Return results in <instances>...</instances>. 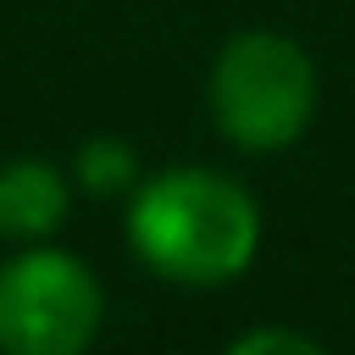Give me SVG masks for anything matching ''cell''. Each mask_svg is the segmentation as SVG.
Returning a JSON list of instances; mask_svg holds the SVG:
<instances>
[{
  "mask_svg": "<svg viewBox=\"0 0 355 355\" xmlns=\"http://www.w3.org/2000/svg\"><path fill=\"white\" fill-rule=\"evenodd\" d=\"M72 189L94 194V200H116V194H133V183L144 178L139 166V150L122 139V133H89L78 150H72Z\"/></svg>",
  "mask_w": 355,
  "mask_h": 355,
  "instance_id": "5",
  "label": "cell"
},
{
  "mask_svg": "<svg viewBox=\"0 0 355 355\" xmlns=\"http://www.w3.org/2000/svg\"><path fill=\"white\" fill-rule=\"evenodd\" d=\"M122 239L133 261L178 288H227L261 255L255 194L216 166H161L128 194Z\"/></svg>",
  "mask_w": 355,
  "mask_h": 355,
  "instance_id": "1",
  "label": "cell"
},
{
  "mask_svg": "<svg viewBox=\"0 0 355 355\" xmlns=\"http://www.w3.org/2000/svg\"><path fill=\"white\" fill-rule=\"evenodd\" d=\"M227 355H322V338L294 333V327H250L227 338Z\"/></svg>",
  "mask_w": 355,
  "mask_h": 355,
  "instance_id": "6",
  "label": "cell"
},
{
  "mask_svg": "<svg viewBox=\"0 0 355 355\" xmlns=\"http://www.w3.org/2000/svg\"><path fill=\"white\" fill-rule=\"evenodd\" d=\"M322 105L316 55L283 28H239L205 67V116L244 155L294 150Z\"/></svg>",
  "mask_w": 355,
  "mask_h": 355,
  "instance_id": "2",
  "label": "cell"
},
{
  "mask_svg": "<svg viewBox=\"0 0 355 355\" xmlns=\"http://www.w3.org/2000/svg\"><path fill=\"white\" fill-rule=\"evenodd\" d=\"M72 216V172L50 155L0 161V244H44Z\"/></svg>",
  "mask_w": 355,
  "mask_h": 355,
  "instance_id": "4",
  "label": "cell"
},
{
  "mask_svg": "<svg viewBox=\"0 0 355 355\" xmlns=\"http://www.w3.org/2000/svg\"><path fill=\"white\" fill-rule=\"evenodd\" d=\"M105 283L61 244H17L0 261V355H78L100 338Z\"/></svg>",
  "mask_w": 355,
  "mask_h": 355,
  "instance_id": "3",
  "label": "cell"
}]
</instances>
